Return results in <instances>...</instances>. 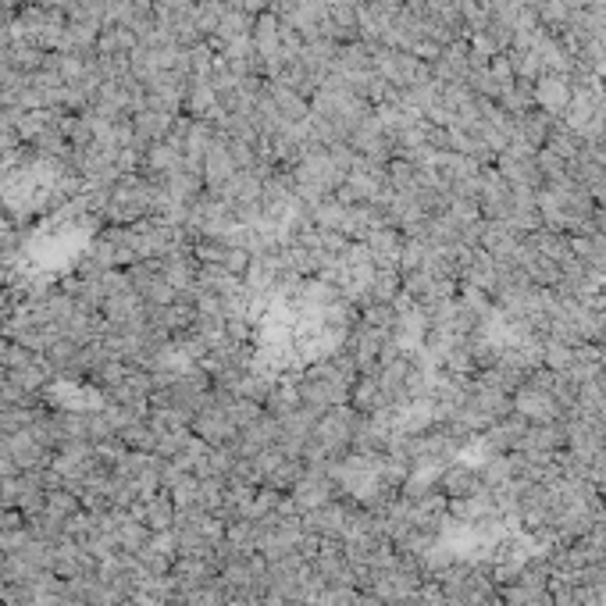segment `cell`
Masks as SVG:
<instances>
[{"label": "cell", "instance_id": "cell-4", "mask_svg": "<svg viewBox=\"0 0 606 606\" xmlns=\"http://www.w3.org/2000/svg\"><path fill=\"white\" fill-rule=\"evenodd\" d=\"M599 346H603V343H599ZM599 382H603V389H606V364H603V375H599Z\"/></svg>", "mask_w": 606, "mask_h": 606}, {"label": "cell", "instance_id": "cell-1", "mask_svg": "<svg viewBox=\"0 0 606 606\" xmlns=\"http://www.w3.org/2000/svg\"><path fill=\"white\" fill-rule=\"evenodd\" d=\"M514 414L528 421V425H549V421H564V410H560L553 389H542V385L528 382L514 393Z\"/></svg>", "mask_w": 606, "mask_h": 606}, {"label": "cell", "instance_id": "cell-3", "mask_svg": "<svg viewBox=\"0 0 606 606\" xmlns=\"http://www.w3.org/2000/svg\"><path fill=\"white\" fill-rule=\"evenodd\" d=\"M403 232L389 229V225H378L375 232H371L368 239H364V250H368V257L375 261V268H393L400 271V250H403Z\"/></svg>", "mask_w": 606, "mask_h": 606}, {"label": "cell", "instance_id": "cell-2", "mask_svg": "<svg viewBox=\"0 0 606 606\" xmlns=\"http://www.w3.org/2000/svg\"><path fill=\"white\" fill-rule=\"evenodd\" d=\"M485 485H482V475H478V467H467V464H446L443 475H439V492H443L446 500H467V496H478Z\"/></svg>", "mask_w": 606, "mask_h": 606}]
</instances>
